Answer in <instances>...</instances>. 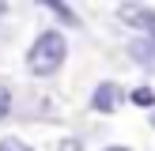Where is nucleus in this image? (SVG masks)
Instances as JSON below:
<instances>
[{
    "instance_id": "nucleus-1",
    "label": "nucleus",
    "mask_w": 155,
    "mask_h": 151,
    "mask_svg": "<svg viewBox=\"0 0 155 151\" xmlns=\"http://www.w3.org/2000/svg\"><path fill=\"white\" fill-rule=\"evenodd\" d=\"M68 57V42L61 30H42L27 49V72L30 76H57Z\"/></svg>"
},
{
    "instance_id": "nucleus-2",
    "label": "nucleus",
    "mask_w": 155,
    "mask_h": 151,
    "mask_svg": "<svg viewBox=\"0 0 155 151\" xmlns=\"http://www.w3.org/2000/svg\"><path fill=\"white\" fill-rule=\"evenodd\" d=\"M125 98L129 95L117 87V83L106 79V83H98V87L91 91V110H95V113H117V106L125 102Z\"/></svg>"
},
{
    "instance_id": "nucleus-3",
    "label": "nucleus",
    "mask_w": 155,
    "mask_h": 151,
    "mask_svg": "<svg viewBox=\"0 0 155 151\" xmlns=\"http://www.w3.org/2000/svg\"><path fill=\"white\" fill-rule=\"evenodd\" d=\"M117 15H121L125 23H133V27L148 30V38H155V11H151V8H140V4H121V8H117Z\"/></svg>"
},
{
    "instance_id": "nucleus-4",
    "label": "nucleus",
    "mask_w": 155,
    "mask_h": 151,
    "mask_svg": "<svg viewBox=\"0 0 155 151\" xmlns=\"http://www.w3.org/2000/svg\"><path fill=\"white\" fill-rule=\"evenodd\" d=\"M133 57L140 60V64H151V68H155V38H140V42H133Z\"/></svg>"
},
{
    "instance_id": "nucleus-5",
    "label": "nucleus",
    "mask_w": 155,
    "mask_h": 151,
    "mask_svg": "<svg viewBox=\"0 0 155 151\" xmlns=\"http://www.w3.org/2000/svg\"><path fill=\"white\" fill-rule=\"evenodd\" d=\"M129 102L140 106V110H151V106H155V91L151 87H133V91H129Z\"/></svg>"
},
{
    "instance_id": "nucleus-6",
    "label": "nucleus",
    "mask_w": 155,
    "mask_h": 151,
    "mask_svg": "<svg viewBox=\"0 0 155 151\" xmlns=\"http://www.w3.org/2000/svg\"><path fill=\"white\" fill-rule=\"evenodd\" d=\"M45 8H49V11L57 15L61 23H72V27H76V11H72V8H68V4H61V0H49V4H45Z\"/></svg>"
},
{
    "instance_id": "nucleus-7",
    "label": "nucleus",
    "mask_w": 155,
    "mask_h": 151,
    "mask_svg": "<svg viewBox=\"0 0 155 151\" xmlns=\"http://www.w3.org/2000/svg\"><path fill=\"white\" fill-rule=\"evenodd\" d=\"M0 151H34V147H30V143H23L19 136H4V140H0Z\"/></svg>"
},
{
    "instance_id": "nucleus-8",
    "label": "nucleus",
    "mask_w": 155,
    "mask_h": 151,
    "mask_svg": "<svg viewBox=\"0 0 155 151\" xmlns=\"http://www.w3.org/2000/svg\"><path fill=\"white\" fill-rule=\"evenodd\" d=\"M8 113H12V91H8L4 83H0V121H4Z\"/></svg>"
},
{
    "instance_id": "nucleus-9",
    "label": "nucleus",
    "mask_w": 155,
    "mask_h": 151,
    "mask_svg": "<svg viewBox=\"0 0 155 151\" xmlns=\"http://www.w3.org/2000/svg\"><path fill=\"white\" fill-rule=\"evenodd\" d=\"M57 151H83V143H80V140H72V136H64V140L57 143Z\"/></svg>"
},
{
    "instance_id": "nucleus-10",
    "label": "nucleus",
    "mask_w": 155,
    "mask_h": 151,
    "mask_svg": "<svg viewBox=\"0 0 155 151\" xmlns=\"http://www.w3.org/2000/svg\"><path fill=\"white\" fill-rule=\"evenodd\" d=\"M102 151H129V147H121V143H114V147H102Z\"/></svg>"
},
{
    "instance_id": "nucleus-11",
    "label": "nucleus",
    "mask_w": 155,
    "mask_h": 151,
    "mask_svg": "<svg viewBox=\"0 0 155 151\" xmlns=\"http://www.w3.org/2000/svg\"><path fill=\"white\" fill-rule=\"evenodd\" d=\"M4 11H8V4H4V0H0V19H4Z\"/></svg>"
}]
</instances>
